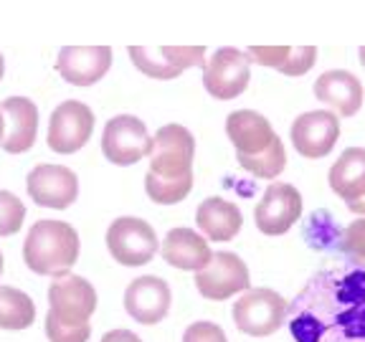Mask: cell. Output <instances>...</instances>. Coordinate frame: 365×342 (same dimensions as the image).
<instances>
[{"label": "cell", "instance_id": "cell-13", "mask_svg": "<svg viewBox=\"0 0 365 342\" xmlns=\"http://www.w3.org/2000/svg\"><path fill=\"white\" fill-rule=\"evenodd\" d=\"M38 107L29 97L0 102V147L11 155L29 152L38 137Z\"/></svg>", "mask_w": 365, "mask_h": 342}, {"label": "cell", "instance_id": "cell-32", "mask_svg": "<svg viewBox=\"0 0 365 342\" xmlns=\"http://www.w3.org/2000/svg\"><path fill=\"white\" fill-rule=\"evenodd\" d=\"M358 56H360V63H363V66H365V46L358 51Z\"/></svg>", "mask_w": 365, "mask_h": 342}, {"label": "cell", "instance_id": "cell-30", "mask_svg": "<svg viewBox=\"0 0 365 342\" xmlns=\"http://www.w3.org/2000/svg\"><path fill=\"white\" fill-rule=\"evenodd\" d=\"M102 342H143V340L130 330H112L102 337Z\"/></svg>", "mask_w": 365, "mask_h": 342}, {"label": "cell", "instance_id": "cell-20", "mask_svg": "<svg viewBox=\"0 0 365 342\" xmlns=\"http://www.w3.org/2000/svg\"><path fill=\"white\" fill-rule=\"evenodd\" d=\"M251 63H262L287 76H304L317 63L314 46H251L246 48Z\"/></svg>", "mask_w": 365, "mask_h": 342}, {"label": "cell", "instance_id": "cell-21", "mask_svg": "<svg viewBox=\"0 0 365 342\" xmlns=\"http://www.w3.org/2000/svg\"><path fill=\"white\" fill-rule=\"evenodd\" d=\"M195 223H198L200 234L213 244L231 241L244 226L239 205L226 198H205L195 211Z\"/></svg>", "mask_w": 365, "mask_h": 342}, {"label": "cell", "instance_id": "cell-5", "mask_svg": "<svg viewBox=\"0 0 365 342\" xmlns=\"http://www.w3.org/2000/svg\"><path fill=\"white\" fill-rule=\"evenodd\" d=\"M251 81V58L246 51H239L234 46H223L213 51L211 58H205L203 66V86L218 102H231L249 89Z\"/></svg>", "mask_w": 365, "mask_h": 342}, {"label": "cell", "instance_id": "cell-1", "mask_svg": "<svg viewBox=\"0 0 365 342\" xmlns=\"http://www.w3.org/2000/svg\"><path fill=\"white\" fill-rule=\"evenodd\" d=\"M294 342H365V266L325 269L287 302Z\"/></svg>", "mask_w": 365, "mask_h": 342}, {"label": "cell", "instance_id": "cell-18", "mask_svg": "<svg viewBox=\"0 0 365 342\" xmlns=\"http://www.w3.org/2000/svg\"><path fill=\"white\" fill-rule=\"evenodd\" d=\"M226 135L234 142L236 155H259L277 140L272 122L254 109H239L228 114Z\"/></svg>", "mask_w": 365, "mask_h": 342}, {"label": "cell", "instance_id": "cell-24", "mask_svg": "<svg viewBox=\"0 0 365 342\" xmlns=\"http://www.w3.org/2000/svg\"><path fill=\"white\" fill-rule=\"evenodd\" d=\"M239 165L244 167L246 172H251L254 177H264V180H274L279 177L287 167V152H284V142L279 137L269 145L264 152L259 155H236Z\"/></svg>", "mask_w": 365, "mask_h": 342}, {"label": "cell", "instance_id": "cell-27", "mask_svg": "<svg viewBox=\"0 0 365 342\" xmlns=\"http://www.w3.org/2000/svg\"><path fill=\"white\" fill-rule=\"evenodd\" d=\"M26 218V205L8 190H0V236H13L21 231Z\"/></svg>", "mask_w": 365, "mask_h": 342}, {"label": "cell", "instance_id": "cell-33", "mask_svg": "<svg viewBox=\"0 0 365 342\" xmlns=\"http://www.w3.org/2000/svg\"><path fill=\"white\" fill-rule=\"evenodd\" d=\"M0 79H3V53H0Z\"/></svg>", "mask_w": 365, "mask_h": 342}, {"label": "cell", "instance_id": "cell-7", "mask_svg": "<svg viewBox=\"0 0 365 342\" xmlns=\"http://www.w3.org/2000/svg\"><path fill=\"white\" fill-rule=\"evenodd\" d=\"M287 302L274 289H246L234 304V322L251 337H267L284 327Z\"/></svg>", "mask_w": 365, "mask_h": 342}, {"label": "cell", "instance_id": "cell-9", "mask_svg": "<svg viewBox=\"0 0 365 342\" xmlns=\"http://www.w3.org/2000/svg\"><path fill=\"white\" fill-rule=\"evenodd\" d=\"M91 132H94V112L79 99H66L53 109L46 142L58 155H74L89 142Z\"/></svg>", "mask_w": 365, "mask_h": 342}, {"label": "cell", "instance_id": "cell-11", "mask_svg": "<svg viewBox=\"0 0 365 342\" xmlns=\"http://www.w3.org/2000/svg\"><path fill=\"white\" fill-rule=\"evenodd\" d=\"M26 188L36 205L51 208V211H63L79 198V177L74 170L63 165H36L26 177Z\"/></svg>", "mask_w": 365, "mask_h": 342}, {"label": "cell", "instance_id": "cell-8", "mask_svg": "<svg viewBox=\"0 0 365 342\" xmlns=\"http://www.w3.org/2000/svg\"><path fill=\"white\" fill-rule=\"evenodd\" d=\"M150 172L160 177H180L193 172L195 137L182 125H163L153 135Z\"/></svg>", "mask_w": 365, "mask_h": 342}, {"label": "cell", "instance_id": "cell-4", "mask_svg": "<svg viewBox=\"0 0 365 342\" xmlns=\"http://www.w3.org/2000/svg\"><path fill=\"white\" fill-rule=\"evenodd\" d=\"M153 150V137L148 127L135 114H117L104 125L102 155L117 167H130L148 157Z\"/></svg>", "mask_w": 365, "mask_h": 342}, {"label": "cell", "instance_id": "cell-6", "mask_svg": "<svg viewBox=\"0 0 365 342\" xmlns=\"http://www.w3.org/2000/svg\"><path fill=\"white\" fill-rule=\"evenodd\" d=\"M107 249L114 261L122 266H145L158 254L160 241L148 221L135 216H122L109 226Z\"/></svg>", "mask_w": 365, "mask_h": 342}, {"label": "cell", "instance_id": "cell-29", "mask_svg": "<svg viewBox=\"0 0 365 342\" xmlns=\"http://www.w3.org/2000/svg\"><path fill=\"white\" fill-rule=\"evenodd\" d=\"M182 342H228L223 330L213 322H195L182 332Z\"/></svg>", "mask_w": 365, "mask_h": 342}, {"label": "cell", "instance_id": "cell-17", "mask_svg": "<svg viewBox=\"0 0 365 342\" xmlns=\"http://www.w3.org/2000/svg\"><path fill=\"white\" fill-rule=\"evenodd\" d=\"M314 97H317V102L335 107L342 117H353L363 107L365 91L353 71L332 68V71H325L322 76H317V81H314Z\"/></svg>", "mask_w": 365, "mask_h": 342}, {"label": "cell", "instance_id": "cell-12", "mask_svg": "<svg viewBox=\"0 0 365 342\" xmlns=\"http://www.w3.org/2000/svg\"><path fill=\"white\" fill-rule=\"evenodd\" d=\"M302 216V195L289 182H272L257 203L254 221L264 236L287 234Z\"/></svg>", "mask_w": 365, "mask_h": 342}, {"label": "cell", "instance_id": "cell-15", "mask_svg": "<svg viewBox=\"0 0 365 342\" xmlns=\"http://www.w3.org/2000/svg\"><path fill=\"white\" fill-rule=\"evenodd\" d=\"M112 68L109 46H66L56 56V71L71 86H91Z\"/></svg>", "mask_w": 365, "mask_h": 342}, {"label": "cell", "instance_id": "cell-3", "mask_svg": "<svg viewBox=\"0 0 365 342\" xmlns=\"http://www.w3.org/2000/svg\"><path fill=\"white\" fill-rule=\"evenodd\" d=\"M48 314L46 322L51 325H89V317L97 309V291L79 274H58L48 286Z\"/></svg>", "mask_w": 365, "mask_h": 342}, {"label": "cell", "instance_id": "cell-26", "mask_svg": "<svg viewBox=\"0 0 365 342\" xmlns=\"http://www.w3.org/2000/svg\"><path fill=\"white\" fill-rule=\"evenodd\" d=\"M130 58L135 63L137 71H143L145 76L158 81H170L178 79L182 74L180 68L165 56L163 48H143V46H132L130 48Z\"/></svg>", "mask_w": 365, "mask_h": 342}, {"label": "cell", "instance_id": "cell-14", "mask_svg": "<svg viewBox=\"0 0 365 342\" xmlns=\"http://www.w3.org/2000/svg\"><path fill=\"white\" fill-rule=\"evenodd\" d=\"M292 145L302 157L319 160L332 152L340 137V120L337 114L327 109H314V112L299 114L292 125Z\"/></svg>", "mask_w": 365, "mask_h": 342}, {"label": "cell", "instance_id": "cell-23", "mask_svg": "<svg viewBox=\"0 0 365 342\" xmlns=\"http://www.w3.org/2000/svg\"><path fill=\"white\" fill-rule=\"evenodd\" d=\"M36 307L26 291L0 286V330H26L34 325Z\"/></svg>", "mask_w": 365, "mask_h": 342}, {"label": "cell", "instance_id": "cell-19", "mask_svg": "<svg viewBox=\"0 0 365 342\" xmlns=\"http://www.w3.org/2000/svg\"><path fill=\"white\" fill-rule=\"evenodd\" d=\"M213 251L203 234L193 228H173L163 241V259L165 264L182 271H200L211 261Z\"/></svg>", "mask_w": 365, "mask_h": 342}, {"label": "cell", "instance_id": "cell-28", "mask_svg": "<svg viewBox=\"0 0 365 342\" xmlns=\"http://www.w3.org/2000/svg\"><path fill=\"white\" fill-rule=\"evenodd\" d=\"M340 251L355 259H365V216L355 218L340 234Z\"/></svg>", "mask_w": 365, "mask_h": 342}, {"label": "cell", "instance_id": "cell-31", "mask_svg": "<svg viewBox=\"0 0 365 342\" xmlns=\"http://www.w3.org/2000/svg\"><path fill=\"white\" fill-rule=\"evenodd\" d=\"M348 208L353 213H358V216H365V193L360 195V198H355V200H348Z\"/></svg>", "mask_w": 365, "mask_h": 342}, {"label": "cell", "instance_id": "cell-16", "mask_svg": "<svg viewBox=\"0 0 365 342\" xmlns=\"http://www.w3.org/2000/svg\"><path fill=\"white\" fill-rule=\"evenodd\" d=\"M170 286L160 276H137L125 289V309L140 325H158L170 312Z\"/></svg>", "mask_w": 365, "mask_h": 342}, {"label": "cell", "instance_id": "cell-22", "mask_svg": "<svg viewBox=\"0 0 365 342\" xmlns=\"http://www.w3.org/2000/svg\"><path fill=\"white\" fill-rule=\"evenodd\" d=\"M330 188L345 203L365 193V150L350 147L337 157L330 170Z\"/></svg>", "mask_w": 365, "mask_h": 342}, {"label": "cell", "instance_id": "cell-10", "mask_svg": "<svg viewBox=\"0 0 365 342\" xmlns=\"http://www.w3.org/2000/svg\"><path fill=\"white\" fill-rule=\"evenodd\" d=\"M249 284V269L231 251H216L211 261L200 271H195V289L200 291V296L213 299V302H223L228 296L246 291Z\"/></svg>", "mask_w": 365, "mask_h": 342}, {"label": "cell", "instance_id": "cell-25", "mask_svg": "<svg viewBox=\"0 0 365 342\" xmlns=\"http://www.w3.org/2000/svg\"><path fill=\"white\" fill-rule=\"evenodd\" d=\"M190 190H193V172L180 177H160L148 170V175H145V193L158 205L180 203Z\"/></svg>", "mask_w": 365, "mask_h": 342}, {"label": "cell", "instance_id": "cell-2", "mask_svg": "<svg viewBox=\"0 0 365 342\" xmlns=\"http://www.w3.org/2000/svg\"><path fill=\"white\" fill-rule=\"evenodd\" d=\"M81 241L74 226L63 221H38L31 226L23 244V261L34 274L58 276L79 259Z\"/></svg>", "mask_w": 365, "mask_h": 342}]
</instances>
